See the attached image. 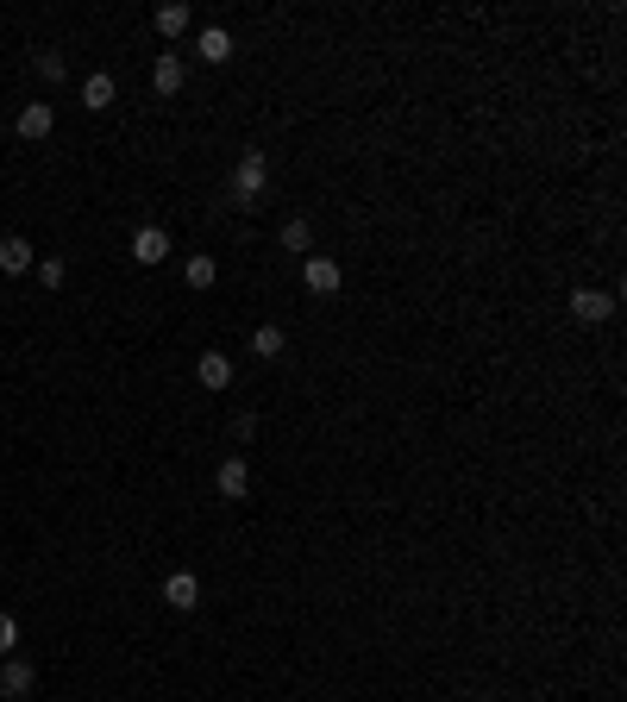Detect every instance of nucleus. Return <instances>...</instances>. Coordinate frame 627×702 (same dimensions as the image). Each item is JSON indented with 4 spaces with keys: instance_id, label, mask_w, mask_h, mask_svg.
Masks as SVG:
<instances>
[{
    "instance_id": "nucleus-6",
    "label": "nucleus",
    "mask_w": 627,
    "mask_h": 702,
    "mask_svg": "<svg viewBox=\"0 0 627 702\" xmlns=\"http://www.w3.org/2000/svg\"><path fill=\"white\" fill-rule=\"evenodd\" d=\"M32 264H38L32 239H19V232H7V239H0V270H7V276H26Z\"/></svg>"
},
{
    "instance_id": "nucleus-8",
    "label": "nucleus",
    "mask_w": 627,
    "mask_h": 702,
    "mask_svg": "<svg viewBox=\"0 0 627 702\" xmlns=\"http://www.w3.org/2000/svg\"><path fill=\"white\" fill-rule=\"evenodd\" d=\"M301 283H308V295H339V264H333V257H308Z\"/></svg>"
},
{
    "instance_id": "nucleus-7",
    "label": "nucleus",
    "mask_w": 627,
    "mask_h": 702,
    "mask_svg": "<svg viewBox=\"0 0 627 702\" xmlns=\"http://www.w3.org/2000/svg\"><path fill=\"white\" fill-rule=\"evenodd\" d=\"M164 602L189 615V608L201 602V583H195V571H170V577H164Z\"/></svg>"
},
{
    "instance_id": "nucleus-21",
    "label": "nucleus",
    "mask_w": 627,
    "mask_h": 702,
    "mask_svg": "<svg viewBox=\"0 0 627 702\" xmlns=\"http://www.w3.org/2000/svg\"><path fill=\"white\" fill-rule=\"evenodd\" d=\"M13 646H19V621H13V615H0V652L13 659Z\"/></svg>"
},
{
    "instance_id": "nucleus-3",
    "label": "nucleus",
    "mask_w": 627,
    "mask_h": 702,
    "mask_svg": "<svg viewBox=\"0 0 627 702\" xmlns=\"http://www.w3.org/2000/svg\"><path fill=\"white\" fill-rule=\"evenodd\" d=\"M132 257H138L145 270L164 264V257H170V232H164V226H138V232H132Z\"/></svg>"
},
{
    "instance_id": "nucleus-14",
    "label": "nucleus",
    "mask_w": 627,
    "mask_h": 702,
    "mask_svg": "<svg viewBox=\"0 0 627 702\" xmlns=\"http://www.w3.org/2000/svg\"><path fill=\"white\" fill-rule=\"evenodd\" d=\"M82 107H88V113H101V107H113V76H107V69H95V76H88V82H82Z\"/></svg>"
},
{
    "instance_id": "nucleus-13",
    "label": "nucleus",
    "mask_w": 627,
    "mask_h": 702,
    "mask_svg": "<svg viewBox=\"0 0 627 702\" xmlns=\"http://www.w3.org/2000/svg\"><path fill=\"white\" fill-rule=\"evenodd\" d=\"M251 351H258L264 364H276L289 351V333H283V326H258V333H251Z\"/></svg>"
},
{
    "instance_id": "nucleus-20",
    "label": "nucleus",
    "mask_w": 627,
    "mask_h": 702,
    "mask_svg": "<svg viewBox=\"0 0 627 702\" xmlns=\"http://www.w3.org/2000/svg\"><path fill=\"white\" fill-rule=\"evenodd\" d=\"M251 433H258V414H245V408H239V414H232V439H239V446H245Z\"/></svg>"
},
{
    "instance_id": "nucleus-15",
    "label": "nucleus",
    "mask_w": 627,
    "mask_h": 702,
    "mask_svg": "<svg viewBox=\"0 0 627 702\" xmlns=\"http://www.w3.org/2000/svg\"><path fill=\"white\" fill-rule=\"evenodd\" d=\"M157 32L182 38V32H189V7H182V0H164V7H157Z\"/></svg>"
},
{
    "instance_id": "nucleus-10",
    "label": "nucleus",
    "mask_w": 627,
    "mask_h": 702,
    "mask_svg": "<svg viewBox=\"0 0 627 702\" xmlns=\"http://www.w3.org/2000/svg\"><path fill=\"white\" fill-rule=\"evenodd\" d=\"M182 76H189V69H182L176 51H164V57L151 63V88H157V95H182Z\"/></svg>"
},
{
    "instance_id": "nucleus-4",
    "label": "nucleus",
    "mask_w": 627,
    "mask_h": 702,
    "mask_svg": "<svg viewBox=\"0 0 627 702\" xmlns=\"http://www.w3.org/2000/svg\"><path fill=\"white\" fill-rule=\"evenodd\" d=\"M32 690H38V671H32L26 659H7V665H0V696H7V702L32 696Z\"/></svg>"
},
{
    "instance_id": "nucleus-1",
    "label": "nucleus",
    "mask_w": 627,
    "mask_h": 702,
    "mask_svg": "<svg viewBox=\"0 0 627 702\" xmlns=\"http://www.w3.org/2000/svg\"><path fill=\"white\" fill-rule=\"evenodd\" d=\"M270 182V157L264 151H239V170H232V195H239V207H258Z\"/></svg>"
},
{
    "instance_id": "nucleus-2",
    "label": "nucleus",
    "mask_w": 627,
    "mask_h": 702,
    "mask_svg": "<svg viewBox=\"0 0 627 702\" xmlns=\"http://www.w3.org/2000/svg\"><path fill=\"white\" fill-rule=\"evenodd\" d=\"M615 314V295L609 289H571V320L577 326H602Z\"/></svg>"
},
{
    "instance_id": "nucleus-5",
    "label": "nucleus",
    "mask_w": 627,
    "mask_h": 702,
    "mask_svg": "<svg viewBox=\"0 0 627 702\" xmlns=\"http://www.w3.org/2000/svg\"><path fill=\"white\" fill-rule=\"evenodd\" d=\"M214 489H220L226 502H245V489H251V471H245V458H239V452H232V458L220 464V471H214Z\"/></svg>"
},
{
    "instance_id": "nucleus-19",
    "label": "nucleus",
    "mask_w": 627,
    "mask_h": 702,
    "mask_svg": "<svg viewBox=\"0 0 627 702\" xmlns=\"http://www.w3.org/2000/svg\"><path fill=\"white\" fill-rule=\"evenodd\" d=\"M63 276H69L63 257H38V283H44V289H63Z\"/></svg>"
},
{
    "instance_id": "nucleus-9",
    "label": "nucleus",
    "mask_w": 627,
    "mask_h": 702,
    "mask_svg": "<svg viewBox=\"0 0 627 702\" xmlns=\"http://www.w3.org/2000/svg\"><path fill=\"white\" fill-rule=\"evenodd\" d=\"M51 126H57V113H51V101H32V107H19V138H51Z\"/></svg>"
},
{
    "instance_id": "nucleus-16",
    "label": "nucleus",
    "mask_w": 627,
    "mask_h": 702,
    "mask_svg": "<svg viewBox=\"0 0 627 702\" xmlns=\"http://www.w3.org/2000/svg\"><path fill=\"white\" fill-rule=\"evenodd\" d=\"M214 283H220V264H214L207 251H195V257H189V289H214Z\"/></svg>"
},
{
    "instance_id": "nucleus-18",
    "label": "nucleus",
    "mask_w": 627,
    "mask_h": 702,
    "mask_svg": "<svg viewBox=\"0 0 627 702\" xmlns=\"http://www.w3.org/2000/svg\"><path fill=\"white\" fill-rule=\"evenodd\" d=\"M32 69H38V82H51V88H57V82H63V51H38V57H32Z\"/></svg>"
},
{
    "instance_id": "nucleus-17",
    "label": "nucleus",
    "mask_w": 627,
    "mask_h": 702,
    "mask_svg": "<svg viewBox=\"0 0 627 702\" xmlns=\"http://www.w3.org/2000/svg\"><path fill=\"white\" fill-rule=\"evenodd\" d=\"M283 251H314V226L308 220H289L283 226Z\"/></svg>"
},
{
    "instance_id": "nucleus-11",
    "label": "nucleus",
    "mask_w": 627,
    "mask_h": 702,
    "mask_svg": "<svg viewBox=\"0 0 627 702\" xmlns=\"http://www.w3.org/2000/svg\"><path fill=\"white\" fill-rule=\"evenodd\" d=\"M195 377H201V389H226L232 383V358H226V351H201Z\"/></svg>"
},
{
    "instance_id": "nucleus-12",
    "label": "nucleus",
    "mask_w": 627,
    "mask_h": 702,
    "mask_svg": "<svg viewBox=\"0 0 627 702\" xmlns=\"http://www.w3.org/2000/svg\"><path fill=\"white\" fill-rule=\"evenodd\" d=\"M195 57H201V63H226V57H232V32H226V26H207V32L195 38Z\"/></svg>"
}]
</instances>
